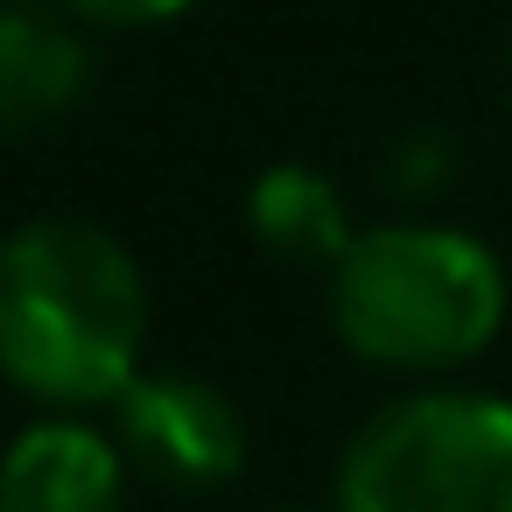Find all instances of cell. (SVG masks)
Wrapping results in <instances>:
<instances>
[{
  "mask_svg": "<svg viewBox=\"0 0 512 512\" xmlns=\"http://www.w3.org/2000/svg\"><path fill=\"white\" fill-rule=\"evenodd\" d=\"M148 351V274L92 218H22L0 239V379L50 414L113 407Z\"/></svg>",
  "mask_w": 512,
  "mask_h": 512,
  "instance_id": "1",
  "label": "cell"
},
{
  "mask_svg": "<svg viewBox=\"0 0 512 512\" xmlns=\"http://www.w3.org/2000/svg\"><path fill=\"white\" fill-rule=\"evenodd\" d=\"M330 330L372 372L449 379L505 330V267L463 225L386 218L330 267Z\"/></svg>",
  "mask_w": 512,
  "mask_h": 512,
  "instance_id": "2",
  "label": "cell"
},
{
  "mask_svg": "<svg viewBox=\"0 0 512 512\" xmlns=\"http://www.w3.org/2000/svg\"><path fill=\"white\" fill-rule=\"evenodd\" d=\"M330 512H512V400L414 386L358 421Z\"/></svg>",
  "mask_w": 512,
  "mask_h": 512,
  "instance_id": "3",
  "label": "cell"
},
{
  "mask_svg": "<svg viewBox=\"0 0 512 512\" xmlns=\"http://www.w3.org/2000/svg\"><path fill=\"white\" fill-rule=\"evenodd\" d=\"M106 421H113L120 463L176 498L232 484L246 470V449H253L239 400L218 379L183 372V365H141L120 386V400L106 407Z\"/></svg>",
  "mask_w": 512,
  "mask_h": 512,
  "instance_id": "4",
  "label": "cell"
},
{
  "mask_svg": "<svg viewBox=\"0 0 512 512\" xmlns=\"http://www.w3.org/2000/svg\"><path fill=\"white\" fill-rule=\"evenodd\" d=\"M99 78L92 29L57 0H0V134H43L85 106Z\"/></svg>",
  "mask_w": 512,
  "mask_h": 512,
  "instance_id": "5",
  "label": "cell"
},
{
  "mask_svg": "<svg viewBox=\"0 0 512 512\" xmlns=\"http://www.w3.org/2000/svg\"><path fill=\"white\" fill-rule=\"evenodd\" d=\"M127 477L106 428L50 414L0 449V512H127Z\"/></svg>",
  "mask_w": 512,
  "mask_h": 512,
  "instance_id": "6",
  "label": "cell"
},
{
  "mask_svg": "<svg viewBox=\"0 0 512 512\" xmlns=\"http://www.w3.org/2000/svg\"><path fill=\"white\" fill-rule=\"evenodd\" d=\"M246 232L281 253V260H302V267H337L344 246L358 239L351 232V211H344V190L309 169V162H274L253 176L246 190Z\"/></svg>",
  "mask_w": 512,
  "mask_h": 512,
  "instance_id": "7",
  "label": "cell"
},
{
  "mask_svg": "<svg viewBox=\"0 0 512 512\" xmlns=\"http://www.w3.org/2000/svg\"><path fill=\"white\" fill-rule=\"evenodd\" d=\"M456 169H463V148H456V134H449V127H407V134L386 148L379 183H386V197H393V204L421 211V204H435V197L456 183Z\"/></svg>",
  "mask_w": 512,
  "mask_h": 512,
  "instance_id": "8",
  "label": "cell"
},
{
  "mask_svg": "<svg viewBox=\"0 0 512 512\" xmlns=\"http://www.w3.org/2000/svg\"><path fill=\"white\" fill-rule=\"evenodd\" d=\"M64 15H78L85 29H162L176 15H190L197 0H57Z\"/></svg>",
  "mask_w": 512,
  "mask_h": 512,
  "instance_id": "9",
  "label": "cell"
}]
</instances>
